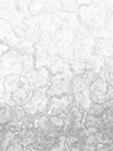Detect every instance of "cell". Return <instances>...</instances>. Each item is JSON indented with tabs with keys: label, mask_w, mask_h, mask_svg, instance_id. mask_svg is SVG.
I'll return each mask as SVG.
<instances>
[{
	"label": "cell",
	"mask_w": 113,
	"mask_h": 151,
	"mask_svg": "<svg viewBox=\"0 0 113 151\" xmlns=\"http://www.w3.org/2000/svg\"><path fill=\"white\" fill-rule=\"evenodd\" d=\"M108 8L106 1H92L89 5L79 8L78 15L81 23L96 39H111L106 32V18Z\"/></svg>",
	"instance_id": "6da1fadb"
},
{
	"label": "cell",
	"mask_w": 113,
	"mask_h": 151,
	"mask_svg": "<svg viewBox=\"0 0 113 151\" xmlns=\"http://www.w3.org/2000/svg\"><path fill=\"white\" fill-rule=\"evenodd\" d=\"M64 117L60 116H46L45 113L34 117V130L36 137L55 139L63 134Z\"/></svg>",
	"instance_id": "7a4b0ae2"
},
{
	"label": "cell",
	"mask_w": 113,
	"mask_h": 151,
	"mask_svg": "<svg viewBox=\"0 0 113 151\" xmlns=\"http://www.w3.org/2000/svg\"><path fill=\"white\" fill-rule=\"evenodd\" d=\"M96 129L83 127L77 134L67 137V149L69 151H96L97 139Z\"/></svg>",
	"instance_id": "3957f363"
},
{
	"label": "cell",
	"mask_w": 113,
	"mask_h": 151,
	"mask_svg": "<svg viewBox=\"0 0 113 151\" xmlns=\"http://www.w3.org/2000/svg\"><path fill=\"white\" fill-rule=\"evenodd\" d=\"M50 79L51 73L49 72L48 68H41V69H30V70H23L20 76V82L21 86L35 91L38 88H44L50 86Z\"/></svg>",
	"instance_id": "277c9868"
},
{
	"label": "cell",
	"mask_w": 113,
	"mask_h": 151,
	"mask_svg": "<svg viewBox=\"0 0 113 151\" xmlns=\"http://www.w3.org/2000/svg\"><path fill=\"white\" fill-rule=\"evenodd\" d=\"M48 88L49 87L35 89L30 98V101L28 102L26 105L23 106V108H24V111L26 112L28 116L36 117L40 115H44L46 112L48 106H49V101H50V97L48 96Z\"/></svg>",
	"instance_id": "5b68a950"
},
{
	"label": "cell",
	"mask_w": 113,
	"mask_h": 151,
	"mask_svg": "<svg viewBox=\"0 0 113 151\" xmlns=\"http://www.w3.org/2000/svg\"><path fill=\"white\" fill-rule=\"evenodd\" d=\"M23 59L24 54H21L16 49H10L5 54H1L0 64H1V78L13 74L23 73Z\"/></svg>",
	"instance_id": "8992f818"
},
{
	"label": "cell",
	"mask_w": 113,
	"mask_h": 151,
	"mask_svg": "<svg viewBox=\"0 0 113 151\" xmlns=\"http://www.w3.org/2000/svg\"><path fill=\"white\" fill-rule=\"evenodd\" d=\"M74 73L72 70H67L64 73L51 76L50 86L48 88V96L51 97H60L65 94H72V81Z\"/></svg>",
	"instance_id": "52a82bcc"
},
{
	"label": "cell",
	"mask_w": 113,
	"mask_h": 151,
	"mask_svg": "<svg viewBox=\"0 0 113 151\" xmlns=\"http://www.w3.org/2000/svg\"><path fill=\"white\" fill-rule=\"evenodd\" d=\"M84 119H86V112L81 111L79 108L73 105L68 111L67 116L64 119V127H63V134L65 137L72 136L81 131L84 127Z\"/></svg>",
	"instance_id": "ba28073f"
},
{
	"label": "cell",
	"mask_w": 113,
	"mask_h": 151,
	"mask_svg": "<svg viewBox=\"0 0 113 151\" xmlns=\"http://www.w3.org/2000/svg\"><path fill=\"white\" fill-rule=\"evenodd\" d=\"M73 105H74L73 94H65V96H60V97H51L45 115L46 116H60L65 119L68 111L70 110V107Z\"/></svg>",
	"instance_id": "9c48e42d"
},
{
	"label": "cell",
	"mask_w": 113,
	"mask_h": 151,
	"mask_svg": "<svg viewBox=\"0 0 113 151\" xmlns=\"http://www.w3.org/2000/svg\"><path fill=\"white\" fill-rule=\"evenodd\" d=\"M0 17L3 20L9 22L10 24L24 23L25 18L19 12L15 0H1L0 1Z\"/></svg>",
	"instance_id": "30bf717a"
},
{
	"label": "cell",
	"mask_w": 113,
	"mask_h": 151,
	"mask_svg": "<svg viewBox=\"0 0 113 151\" xmlns=\"http://www.w3.org/2000/svg\"><path fill=\"white\" fill-rule=\"evenodd\" d=\"M89 92H91V98L93 103H99L104 105L108 101V82L104 78L99 76L91 86H89Z\"/></svg>",
	"instance_id": "8fae6325"
},
{
	"label": "cell",
	"mask_w": 113,
	"mask_h": 151,
	"mask_svg": "<svg viewBox=\"0 0 113 151\" xmlns=\"http://www.w3.org/2000/svg\"><path fill=\"white\" fill-rule=\"evenodd\" d=\"M0 39H1V43L8 44L13 49H15L21 40L15 35V33L13 30V25L9 22L3 20V19L0 20Z\"/></svg>",
	"instance_id": "7c38bea8"
},
{
	"label": "cell",
	"mask_w": 113,
	"mask_h": 151,
	"mask_svg": "<svg viewBox=\"0 0 113 151\" xmlns=\"http://www.w3.org/2000/svg\"><path fill=\"white\" fill-rule=\"evenodd\" d=\"M36 144L44 147L46 151H65L67 149V137L64 135L55 139L36 137Z\"/></svg>",
	"instance_id": "4fadbf2b"
},
{
	"label": "cell",
	"mask_w": 113,
	"mask_h": 151,
	"mask_svg": "<svg viewBox=\"0 0 113 151\" xmlns=\"http://www.w3.org/2000/svg\"><path fill=\"white\" fill-rule=\"evenodd\" d=\"M46 68L49 69V72L51 73V76L55 74H60L64 73L67 70H72L70 69V63L69 60L62 58L59 55H51L49 57V60L46 63Z\"/></svg>",
	"instance_id": "5bb4252c"
},
{
	"label": "cell",
	"mask_w": 113,
	"mask_h": 151,
	"mask_svg": "<svg viewBox=\"0 0 113 151\" xmlns=\"http://www.w3.org/2000/svg\"><path fill=\"white\" fill-rule=\"evenodd\" d=\"M94 53L102 55L106 63L113 59V39H96Z\"/></svg>",
	"instance_id": "9a60e30c"
},
{
	"label": "cell",
	"mask_w": 113,
	"mask_h": 151,
	"mask_svg": "<svg viewBox=\"0 0 113 151\" xmlns=\"http://www.w3.org/2000/svg\"><path fill=\"white\" fill-rule=\"evenodd\" d=\"M33 93H34V91H31V89L26 88L24 86H20L18 89H15V91L11 93V98H13V101H14V103H15L16 106H21L23 107L30 101Z\"/></svg>",
	"instance_id": "2e32d148"
},
{
	"label": "cell",
	"mask_w": 113,
	"mask_h": 151,
	"mask_svg": "<svg viewBox=\"0 0 113 151\" xmlns=\"http://www.w3.org/2000/svg\"><path fill=\"white\" fill-rule=\"evenodd\" d=\"M56 42V54L67 60L74 59V43L67 40H55Z\"/></svg>",
	"instance_id": "e0dca14e"
},
{
	"label": "cell",
	"mask_w": 113,
	"mask_h": 151,
	"mask_svg": "<svg viewBox=\"0 0 113 151\" xmlns=\"http://www.w3.org/2000/svg\"><path fill=\"white\" fill-rule=\"evenodd\" d=\"M73 98H74V105L77 106L79 110L83 111V112H88L89 108L92 106V98H91V92L89 89L87 91H83L81 93H77V94H73Z\"/></svg>",
	"instance_id": "ac0fdd59"
},
{
	"label": "cell",
	"mask_w": 113,
	"mask_h": 151,
	"mask_svg": "<svg viewBox=\"0 0 113 151\" xmlns=\"http://www.w3.org/2000/svg\"><path fill=\"white\" fill-rule=\"evenodd\" d=\"M50 54L46 52L44 48H41L40 45L35 44V69H41V68H46V63L49 60Z\"/></svg>",
	"instance_id": "d6986e66"
},
{
	"label": "cell",
	"mask_w": 113,
	"mask_h": 151,
	"mask_svg": "<svg viewBox=\"0 0 113 151\" xmlns=\"http://www.w3.org/2000/svg\"><path fill=\"white\" fill-rule=\"evenodd\" d=\"M20 144L26 147L29 145L33 144H36V134H35V130L34 129H26V130H23L21 132H19V136H18Z\"/></svg>",
	"instance_id": "ffe728a7"
},
{
	"label": "cell",
	"mask_w": 113,
	"mask_h": 151,
	"mask_svg": "<svg viewBox=\"0 0 113 151\" xmlns=\"http://www.w3.org/2000/svg\"><path fill=\"white\" fill-rule=\"evenodd\" d=\"M84 127L86 129H96L98 131L106 130L102 117L92 116V115H88V113H86V119H84Z\"/></svg>",
	"instance_id": "44dd1931"
},
{
	"label": "cell",
	"mask_w": 113,
	"mask_h": 151,
	"mask_svg": "<svg viewBox=\"0 0 113 151\" xmlns=\"http://www.w3.org/2000/svg\"><path fill=\"white\" fill-rule=\"evenodd\" d=\"M104 111H103V124H104L106 129L113 130V101H107L104 105Z\"/></svg>",
	"instance_id": "7402d4cb"
},
{
	"label": "cell",
	"mask_w": 113,
	"mask_h": 151,
	"mask_svg": "<svg viewBox=\"0 0 113 151\" xmlns=\"http://www.w3.org/2000/svg\"><path fill=\"white\" fill-rule=\"evenodd\" d=\"M19 134H14V132H9L0 127V151L5 150L9 145H10L14 140L18 139Z\"/></svg>",
	"instance_id": "603a6c76"
},
{
	"label": "cell",
	"mask_w": 113,
	"mask_h": 151,
	"mask_svg": "<svg viewBox=\"0 0 113 151\" xmlns=\"http://www.w3.org/2000/svg\"><path fill=\"white\" fill-rule=\"evenodd\" d=\"M87 89H89V84L86 79L82 76H74L72 81V94L81 93L83 91H87Z\"/></svg>",
	"instance_id": "cb8c5ba5"
},
{
	"label": "cell",
	"mask_w": 113,
	"mask_h": 151,
	"mask_svg": "<svg viewBox=\"0 0 113 151\" xmlns=\"http://www.w3.org/2000/svg\"><path fill=\"white\" fill-rule=\"evenodd\" d=\"M15 49L20 52L21 54L34 55L35 54V43L34 42H31V40H28V39H21L20 43L18 44V47Z\"/></svg>",
	"instance_id": "d4e9b609"
},
{
	"label": "cell",
	"mask_w": 113,
	"mask_h": 151,
	"mask_svg": "<svg viewBox=\"0 0 113 151\" xmlns=\"http://www.w3.org/2000/svg\"><path fill=\"white\" fill-rule=\"evenodd\" d=\"M45 5H46L45 0H33V1H30L29 5V12L33 17H39L45 13Z\"/></svg>",
	"instance_id": "484cf974"
},
{
	"label": "cell",
	"mask_w": 113,
	"mask_h": 151,
	"mask_svg": "<svg viewBox=\"0 0 113 151\" xmlns=\"http://www.w3.org/2000/svg\"><path fill=\"white\" fill-rule=\"evenodd\" d=\"M13 120L11 115V106L10 105H3L0 106V125L4 126L9 124Z\"/></svg>",
	"instance_id": "4316f807"
},
{
	"label": "cell",
	"mask_w": 113,
	"mask_h": 151,
	"mask_svg": "<svg viewBox=\"0 0 113 151\" xmlns=\"http://www.w3.org/2000/svg\"><path fill=\"white\" fill-rule=\"evenodd\" d=\"M69 63H70V69H72L74 76H82L88 68L87 63L81 62V60H78V59H72Z\"/></svg>",
	"instance_id": "83f0119b"
},
{
	"label": "cell",
	"mask_w": 113,
	"mask_h": 151,
	"mask_svg": "<svg viewBox=\"0 0 113 151\" xmlns=\"http://www.w3.org/2000/svg\"><path fill=\"white\" fill-rule=\"evenodd\" d=\"M101 76L108 82V84L113 86V59L108 60L106 63V67L101 72Z\"/></svg>",
	"instance_id": "f1b7e54d"
},
{
	"label": "cell",
	"mask_w": 113,
	"mask_h": 151,
	"mask_svg": "<svg viewBox=\"0 0 113 151\" xmlns=\"http://www.w3.org/2000/svg\"><path fill=\"white\" fill-rule=\"evenodd\" d=\"M11 115H13V120L11 121H19V122H24L26 119V112L24 111V108L21 106H11Z\"/></svg>",
	"instance_id": "f546056e"
},
{
	"label": "cell",
	"mask_w": 113,
	"mask_h": 151,
	"mask_svg": "<svg viewBox=\"0 0 113 151\" xmlns=\"http://www.w3.org/2000/svg\"><path fill=\"white\" fill-rule=\"evenodd\" d=\"M79 8V1H75V0H63L62 1V9L65 13H78Z\"/></svg>",
	"instance_id": "4dcf8cb0"
},
{
	"label": "cell",
	"mask_w": 113,
	"mask_h": 151,
	"mask_svg": "<svg viewBox=\"0 0 113 151\" xmlns=\"http://www.w3.org/2000/svg\"><path fill=\"white\" fill-rule=\"evenodd\" d=\"M23 124L24 122H19V121H10L9 124L1 126L0 125V127H3L4 130H6L9 132H14V134H19V132L23 131Z\"/></svg>",
	"instance_id": "1f68e13d"
},
{
	"label": "cell",
	"mask_w": 113,
	"mask_h": 151,
	"mask_svg": "<svg viewBox=\"0 0 113 151\" xmlns=\"http://www.w3.org/2000/svg\"><path fill=\"white\" fill-rule=\"evenodd\" d=\"M62 1H58V0H49L46 1V5H45V13H59L62 12Z\"/></svg>",
	"instance_id": "d6a6232c"
},
{
	"label": "cell",
	"mask_w": 113,
	"mask_h": 151,
	"mask_svg": "<svg viewBox=\"0 0 113 151\" xmlns=\"http://www.w3.org/2000/svg\"><path fill=\"white\" fill-rule=\"evenodd\" d=\"M35 68V58L34 55L24 54V59H23V70H30Z\"/></svg>",
	"instance_id": "836d02e7"
},
{
	"label": "cell",
	"mask_w": 113,
	"mask_h": 151,
	"mask_svg": "<svg viewBox=\"0 0 113 151\" xmlns=\"http://www.w3.org/2000/svg\"><path fill=\"white\" fill-rule=\"evenodd\" d=\"M103 111H104V106L99 105V103H92L89 111L87 112L88 115H92V116H97V117H102L103 116Z\"/></svg>",
	"instance_id": "e575fe53"
},
{
	"label": "cell",
	"mask_w": 113,
	"mask_h": 151,
	"mask_svg": "<svg viewBox=\"0 0 113 151\" xmlns=\"http://www.w3.org/2000/svg\"><path fill=\"white\" fill-rule=\"evenodd\" d=\"M3 151H25V147L20 144L19 139H16V140H14L13 142L9 145L5 150H3Z\"/></svg>",
	"instance_id": "d590c367"
},
{
	"label": "cell",
	"mask_w": 113,
	"mask_h": 151,
	"mask_svg": "<svg viewBox=\"0 0 113 151\" xmlns=\"http://www.w3.org/2000/svg\"><path fill=\"white\" fill-rule=\"evenodd\" d=\"M96 151H113V144H97Z\"/></svg>",
	"instance_id": "8d00e7d4"
},
{
	"label": "cell",
	"mask_w": 113,
	"mask_h": 151,
	"mask_svg": "<svg viewBox=\"0 0 113 151\" xmlns=\"http://www.w3.org/2000/svg\"><path fill=\"white\" fill-rule=\"evenodd\" d=\"M25 151H46L44 147H41L40 145L38 144H33V145H29L25 147Z\"/></svg>",
	"instance_id": "74e56055"
},
{
	"label": "cell",
	"mask_w": 113,
	"mask_h": 151,
	"mask_svg": "<svg viewBox=\"0 0 113 151\" xmlns=\"http://www.w3.org/2000/svg\"><path fill=\"white\" fill-rule=\"evenodd\" d=\"M11 49V47H9L8 44H5V43H0V52H1V54H5V53H8L9 50Z\"/></svg>",
	"instance_id": "f35d334b"
},
{
	"label": "cell",
	"mask_w": 113,
	"mask_h": 151,
	"mask_svg": "<svg viewBox=\"0 0 113 151\" xmlns=\"http://www.w3.org/2000/svg\"><path fill=\"white\" fill-rule=\"evenodd\" d=\"M107 94H108V101H113V86H111V84H108V92H107Z\"/></svg>",
	"instance_id": "ab89813d"
},
{
	"label": "cell",
	"mask_w": 113,
	"mask_h": 151,
	"mask_svg": "<svg viewBox=\"0 0 113 151\" xmlns=\"http://www.w3.org/2000/svg\"><path fill=\"white\" fill-rule=\"evenodd\" d=\"M65 151H69V150H68V149H65Z\"/></svg>",
	"instance_id": "60d3db41"
}]
</instances>
